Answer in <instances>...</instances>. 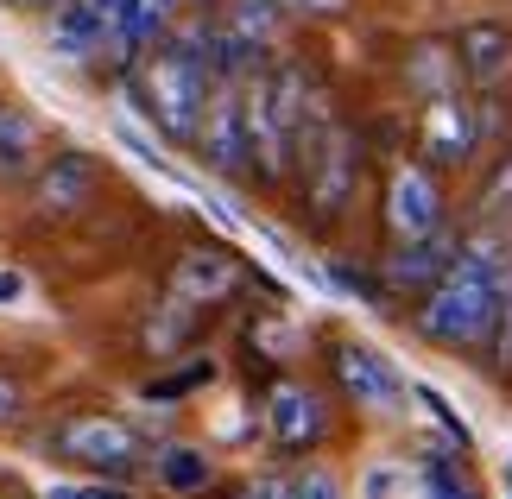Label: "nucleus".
I'll return each instance as SVG.
<instances>
[{
    "instance_id": "obj_1",
    "label": "nucleus",
    "mask_w": 512,
    "mask_h": 499,
    "mask_svg": "<svg viewBox=\"0 0 512 499\" xmlns=\"http://www.w3.org/2000/svg\"><path fill=\"white\" fill-rule=\"evenodd\" d=\"M140 95H146V114L159 121L165 139L196 146V127H203V108H209V95H215V76H209V64L196 57V45H190L184 32H165L159 45H146Z\"/></svg>"
},
{
    "instance_id": "obj_2",
    "label": "nucleus",
    "mask_w": 512,
    "mask_h": 499,
    "mask_svg": "<svg viewBox=\"0 0 512 499\" xmlns=\"http://www.w3.org/2000/svg\"><path fill=\"white\" fill-rule=\"evenodd\" d=\"M298 177H304V209L317 222H336L361 190V139H354L336 114L310 121L298 133Z\"/></svg>"
},
{
    "instance_id": "obj_3",
    "label": "nucleus",
    "mask_w": 512,
    "mask_h": 499,
    "mask_svg": "<svg viewBox=\"0 0 512 499\" xmlns=\"http://www.w3.org/2000/svg\"><path fill=\"white\" fill-rule=\"evenodd\" d=\"M51 449L64 455V462H76V468L102 474V481H127V474L146 462V443H140V430H133V424H121V417H108V411L64 417V424L51 430Z\"/></svg>"
},
{
    "instance_id": "obj_4",
    "label": "nucleus",
    "mask_w": 512,
    "mask_h": 499,
    "mask_svg": "<svg viewBox=\"0 0 512 499\" xmlns=\"http://www.w3.org/2000/svg\"><path fill=\"white\" fill-rule=\"evenodd\" d=\"M95 190H102V165H95L89 152H51L45 165H38L26 177V203L38 222H76L89 203H95Z\"/></svg>"
},
{
    "instance_id": "obj_5",
    "label": "nucleus",
    "mask_w": 512,
    "mask_h": 499,
    "mask_svg": "<svg viewBox=\"0 0 512 499\" xmlns=\"http://www.w3.org/2000/svg\"><path fill=\"white\" fill-rule=\"evenodd\" d=\"M196 152H203V165L222 171V177H247L253 171V133H247L241 83H215L209 108H203V127H196Z\"/></svg>"
},
{
    "instance_id": "obj_6",
    "label": "nucleus",
    "mask_w": 512,
    "mask_h": 499,
    "mask_svg": "<svg viewBox=\"0 0 512 499\" xmlns=\"http://www.w3.org/2000/svg\"><path fill=\"white\" fill-rule=\"evenodd\" d=\"M386 228L392 241H430L443 234V190L424 165H399L386 184Z\"/></svg>"
},
{
    "instance_id": "obj_7",
    "label": "nucleus",
    "mask_w": 512,
    "mask_h": 499,
    "mask_svg": "<svg viewBox=\"0 0 512 499\" xmlns=\"http://www.w3.org/2000/svg\"><path fill=\"white\" fill-rule=\"evenodd\" d=\"M266 436L279 449H317L323 436H329V405H323V392H310L304 379H279V386L266 392Z\"/></svg>"
},
{
    "instance_id": "obj_8",
    "label": "nucleus",
    "mask_w": 512,
    "mask_h": 499,
    "mask_svg": "<svg viewBox=\"0 0 512 499\" xmlns=\"http://www.w3.org/2000/svg\"><path fill=\"white\" fill-rule=\"evenodd\" d=\"M336 379H342V392H348L361 411H399L405 398H411L405 373L392 367L380 348H361V342H342V348H336Z\"/></svg>"
},
{
    "instance_id": "obj_9",
    "label": "nucleus",
    "mask_w": 512,
    "mask_h": 499,
    "mask_svg": "<svg viewBox=\"0 0 512 499\" xmlns=\"http://www.w3.org/2000/svg\"><path fill=\"white\" fill-rule=\"evenodd\" d=\"M184 38L196 45V57L209 64L215 83H247V76L266 70V45H253V38H241L228 26V19H196V26H184Z\"/></svg>"
},
{
    "instance_id": "obj_10",
    "label": "nucleus",
    "mask_w": 512,
    "mask_h": 499,
    "mask_svg": "<svg viewBox=\"0 0 512 499\" xmlns=\"http://www.w3.org/2000/svg\"><path fill=\"white\" fill-rule=\"evenodd\" d=\"M449 45H456V64H462L468 89H494L512 76V26L506 19H475V26H462Z\"/></svg>"
},
{
    "instance_id": "obj_11",
    "label": "nucleus",
    "mask_w": 512,
    "mask_h": 499,
    "mask_svg": "<svg viewBox=\"0 0 512 499\" xmlns=\"http://www.w3.org/2000/svg\"><path fill=\"white\" fill-rule=\"evenodd\" d=\"M481 108H468L462 95H443V102H424V152L437 165H468V152L481 146Z\"/></svg>"
},
{
    "instance_id": "obj_12",
    "label": "nucleus",
    "mask_w": 512,
    "mask_h": 499,
    "mask_svg": "<svg viewBox=\"0 0 512 499\" xmlns=\"http://www.w3.org/2000/svg\"><path fill=\"white\" fill-rule=\"evenodd\" d=\"M234 291H241V259L234 253L196 247V253H184L171 266V297H184V304H196V310L222 304V297H234Z\"/></svg>"
},
{
    "instance_id": "obj_13",
    "label": "nucleus",
    "mask_w": 512,
    "mask_h": 499,
    "mask_svg": "<svg viewBox=\"0 0 512 499\" xmlns=\"http://www.w3.org/2000/svg\"><path fill=\"white\" fill-rule=\"evenodd\" d=\"M45 165V133L26 108L0 102V184H26V177Z\"/></svg>"
},
{
    "instance_id": "obj_14",
    "label": "nucleus",
    "mask_w": 512,
    "mask_h": 499,
    "mask_svg": "<svg viewBox=\"0 0 512 499\" xmlns=\"http://www.w3.org/2000/svg\"><path fill=\"white\" fill-rule=\"evenodd\" d=\"M456 259V241L449 234H430V241H399V253L386 259V285L392 291H430Z\"/></svg>"
},
{
    "instance_id": "obj_15",
    "label": "nucleus",
    "mask_w": 512,
    "mask_h": 499,
    "mask_svg": "<svg viewBox=\"0 0 512 499\" xmlns=\"http://www.w3.org/2000/svg\"><path fill=\"white\" fill-rule=\"evenodd\" d=\"M405 83L418 89V102H443V95H462V64H456V45L443 38H418L405 57Z\"/></svg>"
},
{
    "instance_id": "obj_16",
    "label": "nucleus",
    "mask_w": 512,
    "mask_h": 499,
    "mask_svg": "<svg viewBox=\"0 0 512 499\" xmlns=\"http://www.w3.org/2000/svg\"><path fill=\"white\" fill-rule=\"evenodd\" d=\"M152 474H159V487H165V493H177V499L203 493V487L215 481L209 455H203V449H190V443H165L159 455H152Z\"/></svg>"
},
{
    "instance_id": "obj_17",
    "label": "nucleus",
    "mask_w": 512,
    "mask_h": 499,
    "mask_svg": "<svg viewBox=\"0 0 512 499\" xmlns=\"http://www.w3.org/2000/svg\"><path fill=\"white\" fill-rule=\"evenodd\" d=\"M475 215H481V228H512V152L494 158V171L481 177V190H475Z\"/></svg>"
},
{
    "instance_id": "obj_18",
    "label": "nucleus",
    "mask_w": 512,
    "mask_h": 499,
    "mask_svg": "<svg viewBox=\"0 0 512 499\" xmlns=\"http://www.w3.org/2000/svg\"><path fill=\"white\" fill-rule=\"evenodd\" d=\"M228 26L241 32V38H253V45H272L279 26H285V7H279V0H234V7H228Z\"/></svg>"
},
{
    "instance_id": "obj_19",
    "label": "nucleus",
    "mask_w": 512,
    "mask_h": 499,
    "mask_svg": "<svg viewBox=\"0 0 512 499\" xmlns=\"http://www.w3.org/2000/svg\"><path fill=\"white\" fill-rule=\"evenodd\" d=\"M411 398H418V405L430 411V424H437V430H443V436H449V443H456V449H468V443H475V430L462 424V411L449 405V398H443L437 386H424V379H418V386H411Z\"/></svg>"
},
{
    "instance_id": "obj_20",
    "label": "nucleus",
    "mask_w": 512,
    "mask_h": 499,
    "mask_svg": "<svg viewBox=\"0 0 512 499\" xmlns=\"http://www.w3.org/2000/svg\"><path fill=\"white\" fill-rule=\"evenodd\" d=\"M190 329H196V304H184V297H171L159 323H146V342H152V354H171V348L184 342Z\"/></svg>"
},
{
    "instance_id": "obj_21",
    "label": "nucleus",
    "mask_w": 512,
    "mask_h": 499,
    "mask_svg": "<svg viewBox=\"0 0 512 499\" xmlns=\"http://www.w3.org/2000/svg\"><path fill=\"white\" fill-rule=\"evenodd\" d=\"M424 499H475V493H468V481L443 462V455H430V468H424Z\"/></svg>"
},
{
    "instance_id": "obj_22",
    "label": "nucleus",
    "mask_w": 512,
    "mask_h": 499,
    "mask_svg": "<svg viewBox=\"0 0 512 499\" xmlns=\"http://www.w3.org/2000/svg\"><path fill=\"white\" fill-rule=\"evenodd\" d=\"M209 361H196V367H184V373H165V379H152L146 386V398H184V392H196V386H209Z\"/></svg>"
},
{
    "instance_id": "obj_23",
    "label": "nucleus",
    "mask_w": 512,
    "mask_h": 499,
    "mask_svg": "<svg viewBox=\"0 0 512 499\" xmlns=\"http://www.w3.org/2000/svg\"><path fill=\"white\" fill-rule=\"evenodd\" d=\"M234 499H298V481L291 474H253V481L234 487Z\"/></svg>"
},
{
    "instance_id": "obj_24",
    "label": "nucleus",
    "mask_w": 512,
    "mask_h": 499,
    "mask_svg": "<svg viewBox=\"0 0 512 499\" xmlns=\"http://www.w3.org/2000/svg\"><path fill=\"white\" fill-rule=\"evenodd\" d=\"M114 139H121V146H127L133 158H140V165H152V171H171V165H165V152H159V146H152V139H146V133H133L127 121H121V127H114Z\"/></svg>"
},
{
    "instance_id": "obj_25",
    "label": "nucleus",
    "mask_w": 512,
    "mask_h": 499,
    "mask_svg": "<svg viewBox=\"0 0 512 499\" xmlns=\"http://www.w3.org/2000/svg\"><path fill=\"white\" fill-rule=\"evenodd\" d=\"M45 499H133L121 481H83V487H51Z\"/></svg>"
},
{
    "instance_id": "obj_26",
    "label": "nucleus",
    "mask_w": 512,
    "mask_h": 499,
    "mask_svg": "<svg viewBox=\"0 0 512 499\" xmlns=\"http://www.w3.org/2000/svg\"><path fill=\"white\" fill-rule=\"evenodd\" d=\"M19 417H26V392H19V379L0 373V430H13Z\"/></svg>"
},
{
    "instance_id": "obj_27",
    "label": "nucleus",
    "mask_w": 512,
    "mask_h": 499,
    "mask_svg": "<svg viewBox=\"0 0 512 499\" xmlns=\"http://www.w3.org/2000/svg\"><path fill=\"white\" fill-rule=\"evenodd\" d=\"M298 499H348V493L336 487V474L310 468V474H298Z\"/></svg>"
},
{
    "instance_id": "obj_28",
    "label": "nucleus",
    "mask_w": 512,
    "mask_h": 499,
    "mask_svg": "<svg viewBox=\"0 0 512 499\" xmlns=\"http://www.w3.org/2000/svg\"><path fill=\"white\" fill-rule=\"evenodd\" d=\"M7 304H26V272L0 266V310H7Z\"/></svg>"
},
{
    "instance_id": "obj_29",
    "label": "nucleus",
    "mask_w": 512,
    "mask_h": 499,
    "mask_svg": "<svg viewBox=\"0 0 512 499\" xmlns=\"http://www.w3.org/2000/svg\"><path fill=\"white\" fill-rule=\"evenodd\" d=\"M392 493H399V474H392V468H373L367 474V499H392Z\"/></svg>"
},
{
    "instance_id": "obj_30",
    "label": "nucleus",
    "mask_w": 512,
    "mask_h": 499,
    "mask_svg": "<svg viewBox=\"0 0 512 499\" xmlns=\"http://www.w3.org/2000/svg\"><path fill=\"white\" fill-rule=\"evenodd\" d=\"M285 13H342L348 0H279Z\"/></svg>"
},
{
    "instance_id": "obj_31",
    "label": "nucleus",
    "mask_w": 512,
    "mask_h": 499,
    "mask_svg": "<svg viewBox=\"0 0 512 499\" xmlns=\"http://www.w3.org/2000/svg\"><path fill=\"white\" fill-rule=\"evenodd\" d=\"M7 7H13V13H45V19H51L64 0H7Z\"/></svg>"
},
{
    "instance_id": "obj_32",
    "label": "nucleus",
    "mask_w": 512,
    "mask_h": 499,
    "mask_svg": "<svg viewBox=\"0 0 512 499\" xmlns=\"http://www.w3.org/2000/svg\"><path fill=\"white\" fill-rule=\"evenodd\" d=\"M506 462H512V449H506Z\"/></svg>"
}]
</instances>
